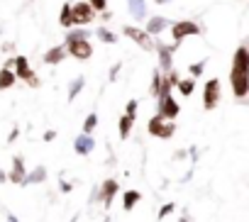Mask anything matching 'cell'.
<instances>
[{
  "label": "cell",
  "instance_id": "14",
  "mask_svg": "<svg viewBox=\"0 0 249 222\" xmlns=\"http://www.w3.org/2000/svg\"><path fill=\"white\" fill-rule=\"evenodd\" d=\"M169 27H171V20H169V17H164V15H152V17L147 20V27H144V30H147L152 37H159V34L166 32Z\"/></svg>",
  "mask_w": 249,
  "mask_h": 222
},
{
  "label": "cell",
  "instance_id": "13",
  "mask_svg": "<svg viewBox=\"0 0 249 222\" xmlns=\"http://www.w3.org/2000/svg\"><path fill=\"white\" fill-rule=\"evenodd\" d=\"M93 149H95V139H93V135L81 132V135L73 139V152H76L78 156H90Z\"/></svg>",
  "mask_w": 249,
  "mask_h": 222
},
{
  "label": "cell",
  "instance_id": "30",
  "mask_svg": "<svg viewBox=\"0 0 249 222\" xmlns=\"http://www.w3.org/2000/svg\"><path fill=\"white\" fill-rule=\"evenodd\" d=\"M120 71H122V61H115V66L110 68V73H107V81L110 83H115L117 81V76H120Z\"/></svg>",
  "mask_w": 249,
  "mask_h": 222
},
{
  "label": "cell",
  "instance_id": "32",
  "mask_svg": "<svg viewBox=\"0 0 249 222\" xmlns=\"http://www.w3.org/2000/svg\"><path fill=\"white\" fill-rule=\"evenodd\" d=\"M18 137H20V127H13V130H10V135H8V144L18 142Z\"/></svg>",
  "mask_w": 249,
  "mask_h": 222
},
{
  "label": "cell",
  "instance_id": "35",
  "mask_svg": "<svg viewBox=\"0 0 249 222\" xmlns=\"http://www.w3.org/2000/svg\"><path fill=\"white\" fill-rule=\"evenodd\" d=\"M5 220H8V222H20V217H18L15 212H5Z\"/></svg>",
  "mask_w": 249,
  "mask_h": 222
},
{
  "label": "cell",
  "instance_id": "19",
  "mask_svg": "<svg viewBox=\"0 0 249 222\" xmlns=\"http://www.w3.org/2000/svg\"><path fill=\"white\" fill-rule=\"evenodd\" d=\"M95 39L98 42H103V44H117V32H112L110 27H105V25H100V27H95Z\"/></svg>",
  "mask_w": 249,
  "mask_h": 222
},
{
  "label": "cell",
  "instance_id": "34",
  "mask_svg": "<svg viewBox=\"0 0 249 222\" xmlns=\"http://www.w3.org/2000/svg\"><path fill=\"white\" fill-rule=\"evenodd\" d=\"M56 139V130H47L44 132V142H54Z\"/></svg>",
  "mask_w": 249,
  "mask_h": 222
},
{
  "label": "cell",
  "instance_id": "10",
  "mask_svg": "<svg viewBox=\"0 0 249 222\" xmlns=\"http://www.w3.org/2000/svg\"><path fill=\"white\" fill-rule=\"evenodd\" d=\"M178 113H181V105L171 93H164L157 98V115H161L164 120H176Z\"/></svg>",
  "mask_w": 249,
  "mask_h": 222
},
{
  "label": "cell",
  "instance_id": "15",
  "mask_svg": "<svg viewBox=\"0 0 249 222\" xmlns=\"http://www.w3.org/2000/svg\"><path fill=\"white\" fill-rule=\"evenodd\" d=\"M66 56H69V51H66V44H56V47H52V49H47V51H44L42 61H44L47 66H56V64H61Z\"/></svg>",
  "mask_w": 249,
  "mask_h": 222
},
{
  "label": "cell",
  "instance_id": "36",
  "mask_svg": "<svg viewBox=\"0 0 249 222\" xmlns=\"http://www.w3.org/2000/svg\"><path fill=\"white\" fill-rule=\"evenodd\" d=\"M98 15H100V20H103V22H107V20L112 17V13H107V10H105V13H98Z\"/></svg>",
  "mask_w": 249,
  "mask_h": 222
},
{
  "label": "cell",
  "instance_id": "5",
  "mask_svg": "<svg viewBox=\"0 0 249 222\" xmlns=\"http://www.w3.org/2000/svg\"><path fill=\"white\" fill-rule=\"evenodd\" d=\"M122 34L127 37V39H132L140 49H144V51H157V39L147 32V30H142V27H135V25H124L122 27Z\"/></svg>",
  "mask_w": 249,
  "mask_h": 222
},
{
  "label": "cell",
  "instance_id": "17",
  "mask_svg": "<svg viewBox=\"0 0 249 222\" xmlns=\"http://www.w3.org/2000/svg\"><path fill=\"white\" fill-rule=\"evenodd\" d=\"M127 10H130L132 20H137V22L147 20V0H127Z\"/></svg>",
  "mask_w": 249,
  "mask_h": 222
},
{
  "label": "cell",
  "instance_id": "12",
  "mask_svg": "<svg viewBox=\"0 0 249 222\" xmlns=\"http://www.w3.org/2000/svg\"><path fill=\"white\" fill-rule=\"evenodd\" d=\"M25 178H27L25 159L18 154V156H13V166H10V171H8V181H10V183H18V186H22V183H25Z\"/></svg>",
  "mask_w": 249,
  "mask_h": 222
},
{
  "label": "cell",
  "instance_id": "16",
  "mask_svg": "<svg viewBox=\"0 0 249 222\" xmlns=\"http://www.w3.org/2000/svg\"><path fill=\"white\" fill-rule=\"evenodd\" d=\"M47 176H49V171H47V166H35L32 171H27V178H25V183L22 186H39V183H44L47 181Z\"/></svg>",
  "mask_w": 249,
  "mask_h": 222
},
{
  "label": "cell",
  "instance_id": "20",
  "mask_svg": "<svg viewBox=\"0 0 249 222\" xmlns=\"http://www.w3.org/2000/svg\"><path fill=\"white\" fill-rule=\"evenodd\" d=\"M140 200H142V193H140V190H132V188H130V190H124V195H122V210H124V212H130Z\"/></svg>",
  "mask_w": 249,
  "mask_h": 222
},
{
  "label": "cell",
  "instance_id": "40",
  "mask_svg": "<svg viewBox=\"0 0 249 222\" xmlns=\"http://www.w3.org/2000/svg\"><path fill=\"white\" fill-rule=\"evenodd\" d=\"M66 3H76V0H66Z\"/></svg>",
  "mask_w": 249,
  "mask_h": 222
},
{
  "label": "cell",
  "instance_id": "38",
  "mask_svg": "<svg viewBox=\"0 0 249 222\" xmlns=\"http://www.w3.org/2000/svg\"><path fill=\"white\" fill-rule=\"evenodd\" d=\"M157 5H169V3H174V0H154Z\"/></svg>",
  "mask_w": 249,
  "mask_h": 222
},
{
  "label": "cell",
  "instance_id": "1",
  "mask_svg": "<svg viewBox=\"0 0 249 222\" xmlns=\"http://www.w3.org/2000/svg\"><path fill=\"white\" fill-rule=\"evenodd\" d=\"M230 88L237 100H244L249 95V44H239L232 54Z\"/></svg>",
  "mask_w": 249,
  "mask_h": 222
},
{
  "label": "cell",
  "instance_id": "18",
  "mask_svg": "<svg viewBox=\"0 0 249 222\" xmlns=\"http://www.w3.org/2000/svg\"><path fill=\"white\" fill-rule=\"evenodd\" d=\"M86 88V76H76L71 83H69V90H66V100L69 102H73L78 95H81V90Z\"/></svg>",
  "mask_w": 249,
  "mask_h": 222
},
{
  "label": "cell",
  "instance_id": "23",
  "mask_svg": "<svg viewBox=\"0 0 249 222\" xmlns=\"http://www.w3.org/2000/svg\"><path fill=\"white\" fill-rule=\"evenodd\" d=\"M176 88H178V93H181L183 98H191V95H193V90H196V78H193V76H188V78H181Z\"/></svg>",
  "mask_w": 249,
  "mask_h": 222
},
{
  "label": "cell",
  "instance_id": "26",
  "mask_svg": "<svg viewBox=\"0 0 249 222\" xmlns=\"http://www.w3.org/2000/svg\"><path fill=\"white\" fill-rule=\"evenodd\" d=\"M205 59L203 61H196V64H188V76H193V78H200L203 76V71H205Z\"/></svg>",
  "mask_w": 249,
  "mask_h": 222
},
{
  "label": "cell",
  "instance_id": "6",
  "mask_svg": "<svg viewBox=\"0 0 249 222\" xmlns=\"http://www.w3.org/2000/svg\"><path fill=\"white\" fill-rule=\"evenodd\" d=\"M13 71H15L18 81H25L30 88H39V85H42L39 76H37V73L30 68V59H27V56L18 54V56H15V66H13Z\"/></svg>",
  "mask_w": 249,
  "mask_h": 222
},
{
  "label": "cell",
  "instance_id": "22",
  "mask_svg": "<svg viewBox=\"0 0 249 222\" xmlns=\"http://www.w3.org/2000/svg\"><path fill=\"white\" fill-rule=\"evenodd\" d=\"M15 81H18V76H15V71L13 68H0V90H8V88H13L15 85Z\"/></svg>",
  "mask_w": 249,
  "mask_h": 222
},
{
  "label": "cell",
  "instance_id": "2",
  "mask_svg": "<svg viewBox=\"0 0 249 222\" xmlns=\"http://www.w3.org/2000/svg\"><path fill=\"white\" fill-rule=\"evenodd\" d=\"M90 37H93L90 30H86V27H71V30L66 32V39H64L69 56H73L76 61H88V59H93Z\"/></svg>",
  "mask_w": 249,
  "mask_h": 222
},
{
  "label": "cell",
  "instance_id": "21",
  "mask_svg": "<svg viewBox=\"0 0 249 222\" xmlns=\"http://www.w3.org/2000/svg\"><path fill=\"white\" fill-rule=\"evenodd\" d=\"M132 127H135V118H130V115H122V118L117 120V132H120L122 139H127V137H130Z\"/></svg>",
  "mask_w": 249,
  "mask_h": 222
},
{
  "label": "cell",
  "instance_id": "25",
  "mask_svg": "<svg viewBox=\"0 0 249 222\" xmlns=\"http://www.w3.org/2000/svg\"><path fill=\"white\" fill-rule=\"evenodd\" d=\"M59 25L66 27V30L73 27V25H71V3H64V5H61V10H59Z\"/></svg>",
  "mask_w": 249,
  "mask_h": 222
},
{
  "label": "cell",
  "instance_id": "4",
  "mask_svg": "<svg viewBox=\"0 0 249 222\" xmlns=\"http://www.w3.org/2000/svg\"><path fill=\"white\" fill-rule=\"evenodd\" d=\"M95 20H98V13L93 10V5L88 3V0L71 3V25L73 27H88Z\"/></svg>",
  "mask_w": 249,
  "mask_h": 222
},
{
  "label": "cell",
  "instance_id": "9",
  "mask_svg": "<svg viewBox=\"0 0 249 222\" xmlns=\"http://www.w3.org/2000/svg\"><path fill=\"white\" fill-rule=\"evenodd\" d=\"M147 132H149L152 137H157V139H171V137L176 135V125H174V122H166L161 115H154V118H149V122H147Z\"/></svg>",
  "mask_w": 249,
  "mask_h": 222
},
{
  "label": "cell",
  "instance_id": "24",
  "mask_svg": "<svg viewBox=\"0 0 249 222\" xmlns=\"http://www.w3.org/2000/svg\"><path fill=\"white\" fill-rule=\"evenodd\" d=\"M161 81H164V73L159 68H154L152 71V83H149V93L154 98H159V93H161Z\"/></svg>",
  "mask_w": 249,
  "mask_h": 222
},
{
  "label": "cell",
  "instance_id": "41",
  "mask_svg": "<svg viewBox=\"0 0 249 222\" xmlns=\"http://www.w3.org/2000/svg\"><path fill=\"white\" fill-rule=\"evenodd\" d=\"M103 222H110V220H103Z\"/></svg>",
  "mask_w": 249,
  "mask_h": 222
},
{
  "label": "cell",
  "instance_id": "7",
  "mask_svg": "<svg viewBox=\"0 0 249 222\" xmlns=\"http://www.w3.org/2000/svg\"><path fill=\"white\" fill-rule=\"evenodd\" d=\"M198 34H203V25L196 22V20H178V22L171 25V37H174V42H178V44H181L186 37H198Z\"/></svg>",
  "mask_w": 249,
  "mask_h": 222
},
{
  "label": "cell",
  "instance_id": "31",
  "mask_svg": "<svg viewBox=\"0 0 249 222\" xmlns=\"http://www.w3.org/2000/svg\"><path fill=\"white\" fill-rule=\"evenodd\" d=\"M88 3L93 5L95 13H105V10H107V0H88Z\"/></svg>",
  "mask_w": 249,
  "mask_h": 222
},
{
  "label": "cell",
  "instance_id": "28",
  "mask_svg": "<svg viewBox=\"0 0 249 222\" xmlns=\"http://www.w3.org/2000/svg\"><path fill=\"white\" fill-rule=\"evenodd\" d=\"M174 210H176V203H164V205H161V210H159V215H157V220H166Z\"/></svg>",
  "mask_w": 249,
  "mask_h": 222
},
{
  "label": "cell",
  "instance_id": "11",
  "mask_svg": "<svg viewBox=\"0 0 249 222\" xmlns=\"http://www.w3.org/2000/svg\"><path fill=\"white\" fill-rule=\"evenodd\" d=\"M178 49V42L166 44L157 39V59H159V71L161 73H171L174 71V51Z\"/></svg>",
  "mask_w": 249,
  "mask_h": 222
},
{
  "label": "cell",
  "instance_id": "37",
  "mask_svg": "<svg viewBox=\"0 0 249 222\" xmlns=\"http://www.w3.org/2000/svg\"><path fill=\"white\" fill-rule=\"evenodd\" d=\"M5 181H8V173H5L3 169H0V183H5Z\"/></svg>",
  "mask_w": 249,
  "mask_h": 222
},
{
  "label": "cell",
  "instance_id": "8",
  "mask_svg": "<svg viewBox=\"0 0 249 222\" xmlns=\"http://www.w3.org/2000/svg\"><path fill=\"white\" fill-rule=\"evenodd\" d=\"M220 98H222V83H220V78H210V81H205V85H203V110H215L217 105H220Z\"/></svg>",
  "mask_w": 249,
  "mask_h": 222
},
{
  "label": "cell",
  "instance_id": "33",
  "mask_svg": "<svg viewBox=\"0 0 249 222\" xmlns=\"http://www.w3.org/2000/svg\"><path fill=\"white\" fill-rule=\"evenodd\" d=\"M59 188H61V193H69V190L73 188V183H69V181H64V178H61V181H59Z\"/></svg>",
  "mask_w": 249,
  "mask_h": 222
},
{
  "label": "cell",
  "instance_id": "42",
  "mask_svg": "<svg viewBox=\"0 0 249 222\" xmlns=\"http://www.w3.org/2000/svg\"><path fill=\"white\" fill-rule=\"evenodd\" d=\"M71 222H78V220H71Z\"/></svg>",
  "mask_w": 249,
  "mask_h": 222
},
{
  "label": "cell",
  "instance_id": "39",
  "mask_svg": "<svg viewBox=\"0 0 249 222\" xmlns=\"http://www.w3.org/2000/svg\"><path fill=\"white\" fill-rule=\"evenodd\" d=\"M178 222H188V215H183V217H178Z\"/></svg>",
  "mask_w": 249,
  "mask_h": 222
},
{
  "label": "cell",
  "instance_id": "27",
  "mask_svg": "<svg viewBox=\"0 0 249 222\" xmlns=\"http://www.w3.org/2000/svg\"><path fill=\"white\" fill-rule=\"evenodd\" d=\"M95 127H98V115H95V113H88V118H86V122H83V132H86V135H93Z\"/></svg>",
  "mask_w": 249,
  "mask_h": 222
},
{
  "label": "cell",
  "instance_id": "29",
  "mask_svg": "<svg viewBox=\"0 0 249 222\" xmlns=\"http://www.w3.org/2000/svg\"><path fill=\"white\" fill-rule=\"evenodd\" d=\"M137 107H140L137 100H127V105H124V115H130V118L137 120Z\"/></svg>",
  "mask_w": 249,
  "mask_h": 222
},
{
  "label": "cell",
  "instance_id": "3",
  "mask_svg": "<svg viewBox=\"0 0 249 222\" xmlns=\"http://www.w3.org/2000/svg\"><path fill=\"white\" fill-rule=\"evenodd\" d=\"M117 193H120L117 178H105L100 186H95V188L90 190L88 203H90V205H93V203H103V207H112V200H115Z\"/></svg>",
  "mask_w": 249,
  "mask_h": 222
}]
</instances>
